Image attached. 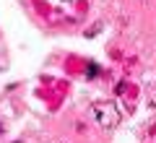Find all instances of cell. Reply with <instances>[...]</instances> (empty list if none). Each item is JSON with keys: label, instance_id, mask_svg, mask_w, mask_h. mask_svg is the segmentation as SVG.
I'll list each match as a JSON object with an SVG mask.
<instances>
[{"label": "cell", "instance_id": "obj_1", "mask_svg": "<svg viewBox=\"0 0 156 143\" xmlns=\"http://www.w3.org/2000/svg\"><path fill=\"white\" fill-rule=\"evenodd\" d=\"M94 120L101 127H115L120 122V112H117L115 104H96L94 107Z\"/></svg>", "mask_w": 156, "mask_h": 143}, {"label": "cell", "instance_id": "obj_2", "mask_svg": "<svg viewBox=\"0 0 156 143\" xmlns=\"http://www.w3.org/2000/svg\"><path fill=\"white\" fill-rule=\"evenodd\" d=\"M86 76H89V78L99 76V65H96V63H89V68H86Z\"/></svg>", "mask_w": 156, "mask_h": 143}, {"label": "cell", "instance_id": "obj_4", "mask_svg": "<svg viewBox=\"0 0 156 143\" xmlns=\"http://www.w3.org/2000/svg\"><path fill=\"white\" fill-rule=\"evenodd\" d=\"M16 143H21V141H16Z\"/></svg>", "mask_w": 156, "mask_h": 143}, {"label": "cell", "instance_id": "obj_3", "mask_svg": "<svg viewBox=\"0 0 156 143\" xmlns=\"http://www.w3.org/2000/svg\"><path fill=\"white\" fill-rule=\"evenodd\" d=\"M0 133H3V127H0Z\"/></svg>", "mask_w": 156, "mask_h": 143}]
</instances>
